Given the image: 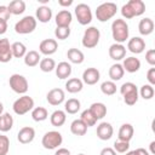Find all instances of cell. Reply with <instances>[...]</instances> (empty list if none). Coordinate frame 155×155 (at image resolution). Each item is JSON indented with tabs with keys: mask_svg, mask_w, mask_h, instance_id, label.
Instances as JSON below:
<instances>
[{
	"mask_svg": "<svg viewBox=\"0 0 155 155\" xmlns=\"http://www.w3.org/2000/svg\"><path fill=\"white\" fill-rule=\"evenodd\" d=\"M145 11V4L142 0H130L127 4H125L121 7V15L122 17L130 19L136 16L143 15Z\"/></svg>",
	"mask_w": 155,
	"mask_h": 155,
	"instance_id": "cell-1",
	"label": "cell"
},
{
	"mask_svg": "<svg viewBox=\"0 0 155 155\" xmlns=\"http://www.w3.org/2000/svg\"><path fill=\"white\" fill-rule=\"evenodd\" d=\"M111 34L116 44H122L128 39V25L124 19L116 18L111 23Z\"/></svg>",
	"mask_w": 155,
	"mask_h": 155,
	"instance_id": "cell-2",
	"label": "cell"
},
{
	"mask_svg": "<svg viewBox=\"0 0 155 155\" xmlns=\"http://www.w3.org/2000/svg\"><path fill=\"white\" fill-rule=\"evenodd\" d=\"M117 6L114 2H103L96 10V17L99 22H107L116 15Z\"/></svg>",
	"mask_w": 155,
	"mask_h": 155,
	"instance_id": "cell-3",
	"label": "cell"
},
{
	"mask_svg": "<svg viewBox=\"0 0 155 155\" xmlns=\"http://www.w3.org/2000/svg\"><path fill=\"white\" fill-rule=\"evenodd\" d=\"M120 92L124 96V101L127 105H134L138 101V90L133 82H125L120 87Z\"/></svg>",
	"mask_w": 155,
	"mask_h": 155,
	"instance_id": "cell-4",
	"label": "cell"
},
{
	"mask_svg": "<svg viewBox=\"0 0 155 155\" xmlns=\"http://www.w3.org/2000/svg\"><path fill=\"white\" fill-rule=\"evenodd\" d=\"M33 107H34V99L31 97L24 94V96H22L18 99L15 101V103L12 105V109L17 115H24L29 110H31Z\"/></svg>",
	"mask_w": 155,
	"mask_h": 155,
	"instance_id": "cell-5",
	"label": "cell"
},
{
	"mask_svg": "<svg viewBox=\"0 0 155 155\" xmlns=\"http://www.w3.org/2000/svg\"><path fill=\"white\" fill-rule=\"evenodd\" d=\"M63 142V137L59 132L57 131H48L44 134L42 137V147L45 149H48V150H52V149H56L58 148Z\"/></svg>",
	"mask_w": 155,
	"mask_h": 155,
	"instance_id": "cell-6",
	"label": "cell"
},
{
	"mask_svg": "<svg viewBox=\"0 0 155 155\" xmlns=\"http://www.w3.org/2000/svg\"><path fill=\"white\" fill-rule=\"evenodd\" d=\"M35 28H36V19L33 16L23 17L15 25V30L18 34H29V33L34 31Z\"/></svg>",
	"mask_w": 155,
	"mask_h": 155,
	"instance_id": "cell-7",
	"label": "cell"
},
{
	"mask_svg": "<svg viewBox=\"0 0 155 155\" xmlns=\"http://www.w3.org/2000/svg\"><path fill=\"white\" fill-rule=\"evenodd\" d=\"M101 38V33L96 27H88L82 36V45L86 48H93L97 46Z\"/></svg>",
	"mask_w": 155,
	"mask_h": 155,
	"instance_id": "cell-8",
	"label": "cell"
},
{
	"mask_svg": "<svg viewBox=\"0 0 155 155\" xmlns=\"http://www.w3.org/2000/svg\"><path fill=\"white\" fill-rule=\"evenodd\" d=\"M8 84H10V87L12 88V91L18 94H24L28 91V81L23 75H19V74L11 75Z\"/></svg>",
	"mask_w": 155,
	"mask_h": 155,
	"instance_id": "cell-9",
	"label": "cell"
},
{
	"mask_svg": "<svg viewBox=\"0 0 155 155\" xmlns=\"http://www.w3.org/2000/svg\"><path fill=\"white\" fill-rule=\"evenodd\" d=\"M75 16L78 22L81 25H87L88 23H91L92 21V12L88 5L86 4H79L75 7Z\"/></svg>",
	"mask_w": 155,
	"mask_h": 155,
	"instance_id": "cell-10",
	"label": "cell"
},
{
	"mask_svg": "<svg viewBox=\"0 0 155 155\" xmlns=\"http://www.w3.org/2000/svg\"><path fill=\"white\" fill-rule=\"evenodd\" d=\"M12 59V51L8 39H0V62L7 63Z\"/></svg>",
	"mask_w": 155,
	"mask_h": 155,
	"instance_id": "cell-11",
	"label": "cell"
},
{
	"mask_svg": "<svg viewBox=\"0 0 155 155\" xmlns=\"http://www.w3.org/2000/svg\"><path fill=\"white\" fill-rule=\"evenodd\" d=\"M58 48V44L56 40L53 39H45L40 42L39 45V50L42 54L45 56H50V54H53Z\"/></svg>",
	"mask_w": 155,
	"mask_h": 155,
	"instance_id": "cell-12",
	"label": "cell"
},
{
	"mask_svg": "<svg viewBox=\"0 0 155 155\" xmlns=\"http://www.w3.org/2000/svg\"><path fill=\"white\" fill-rule=\"evenodd\" d=\"M64 98H65V96H64V91L62 88H53L46 96V99L51 105H59L61 103L64 102Z\"/></svg>",
	"mask_w": 155,
	"mask_h": 155,
	"instance_id": "cell-13",
	"label": "cell"
},
{
	"mask_svg": "<svg viewBox=\"0 0 155 155\" xmlns=\"http://www.w3.org/2000/svg\"><path fill=\"white\" fill-rule=\"evenodd\" d=\"M127 48L132 52V53H142L144 50H145V41L139 38V36H134L132 39L128 40V44H127Z\"/></svg>",
	"mask_w": 155,
	"mask_h": 155,
	"instance_id": "cell-14",
	"label": "cell"
},
{
	"mask_svg": "<svg viewBox=\"0 0 155 155\" xmlns=\"http://www.w3.org/2000/svg\"><path fill=\"white\" fill-rule=\"evenodd\" d=\"M101 78V74L98 71V69L96 68H87L84 73H82V81L87 85H94L98 82Z\"/></svg>",
	"mask_w": 155,
	"mask_h": 155,
	"instance_id": "cell-15",
	"label": "cell"
},
{
	"mask_svg": "<svg viewBox=\"0 0 155 155\" xmlns=\"http://www.w3.org/2000/svg\"><path fill=\"white\" fill-rule=\"evenodd\" d=\"M34 137H35V131L33 127H29V126L21 128L17 134V138H18L19 143H22V144H28V143L33 142Z\"/></svg>",
	"mask_w": 155,
	"mask_h": 155,
	"instance_id": "cell-16",
	"label": "cell"
},
{
	"mask_svg": "<svg viewBox=\"0 0 155 155\" xmlns=\"http://www.w3.org/2000/svg\"><path fill=\"white\" fill-rule=\"evenodd\" d=\"M113 126L109 124V122H102L98 125L97 127V137L102 140H108L111 138L113 136Z\"/></svg>",
	"mask_w": 155,
	"mask_h": 155,
	"instance_id": "cell-17",
	"label": "cell"
},
{
	"mask_svg": "<svg viewBox=\"0 0 155 155\" xmlns=\"http://www.w3.org/2000/svg\"><path fill=\"white\" fill-rule=\"evenodd\" d=\"M109 56L114 61H120L126 56V47L122 44H113L109 47Z\"/></svg>",
	"mask_w": 155,
	"mask_h": 155,
	"instance_id": "cell-18",
	"label": "cell"
},
{
	"mask_svg": "<svg viewBox=\"0 0 155 155\" xmlns=\"http://www.w3.org/2000/svg\"><path fill=\"white\" fill-rule=\"evenodd\" d=\"M71 21H73V16L68 10H62L56 15L57 27H69Z\"/></svg>",
	"mask_w": 155,
	"mask_h": 155,
	"instance_id": "cell-19",
	"label": "cell"
},
{
	"mask_svg": "<svg viewBox=\"0 0 155 155\" xmlns=\"http://www.w3.org/2000/svg\"><path fill=\"white\" fill-rule=\"evenodd\" d=\"M133 126L131 124H124L119 130V140L121 142H130L133 137Z\"/></svg>",
	"mask_w": 155,
	"mask_h": 155,
	"instance_id": "cell-20",
	"label": "cell"
},
{
	"mask_svg": "<svg viewBox=\"0 0 155 155\" xmlns=\"http://www.w3.org/2000/svg\"><path fill=\"white\" fill-rule=\"evenodd\" d=\"M122 68H124V70H126L128 73H136L140 68V61L136 57H127L124 61Z\"/></svg>",
	"mask_w": 155,
	"mask_h": 155,
	"instance_id": "cell-21",
	"label": "cell"
},
{
	"mask_svg": "<svg viewBox=\"0 0 155 155\" xmlns=\"http://www.w3.org/2000/svg\"><path fill=\"white\" fill-rule=\"evenodd\" d=\"M56 69V75L58 79H67L71 74V65L68 62H61L58 65L54 68Z\"/></svg>",
	"mask_w": 155,
	"mask_h": 155,
	"instance_id": "cell-22",
	"label": "cell"
},
{
	"mask_svg": "<svg viewBox=\"0 0 155 155\" xmlns=\"http://www.w3.org/2000/svg\"><path fill=\"white\" fill-rule=\"evenodd\" d=\"M52 18V10L48 6H40L36 10V19L41 23H47Z\"/></svg>",
	"mask_w": 155,
	"mask_h": 155,
	"instance_id": "cell-23",
	"label": "cell"
},
{
	"mask_svg": "<svg viewBox=\"0 0 155 155\" xmlns=\"http://www.w3.org/2000/svg\"><path fill=\"white\" fill-rule=\"evenodd\" d=\"M138 30L142 35H149L154 30V22L151 18H143L138 24Z\"/></svg>",
	"mask_w": 155,
	"mask_h": 155,
	"instance_id": "cell-24",
	"label": "cell"
},
{
	"mask_svg": "<svg viewBox=\"0 0 155 155\" xmlns=\"http://www.w3.org/2000/svg\"><path fill=\"white\" fill-rule=\"evenodd\" d=\"M82 81L78 78H73V79H69L67 82H65V90L70 93H78L82 90Z\"/></svg>",
	"mask_w": 155,
	"mask_h": 155,
	"instance_id": "cell-25",
	"label": "cell"
},
{
	"mask_svg": "<svg viewBox=\"0 0 155 155\" xmlns=\"http://www.w3.org/2000/svg\"><path fill=\"white\" fill-rule=\"evenodd\" d=\"M65 113L63 110H54L52 114H51V117H50V121L52 124V126L54 127H61L64 125L65 122Z\"/></svg>",
	"mask_w": 155,
	"mask_h": 155,
	"instance_id": "cell-26",
	"label": "cell"
},
{
	"mask_svg": "<svg viewBox=\"0 0 155 155\" xmlns=\"http://www.w3.org/2000/svg\"><path fill=\"white\" fill-rule=\"evenodd\" d=\"M13 125V117L11 116L10 113H4L0 115V131L1 132H7L12 128Z\"/></svg>",
	"mask_w": 155,
	"mask_h": 155,
	"instance_id": "cell-27",
	"label": "cell"
},
{
	"mask_svg": "<svg viewBox=\"0 0 155 155\" xmlns=\"http://www.w3.org/2000/svg\"><path fill=\"white\" fill-rule=\"evenodd\" d=\"M11 15H21L25 11V2L23 0H13L7 6Z\"/></svg>",
	"mask_w": 155,
	"mask_h": 155,
	"instance_id": "cell-28",
	"label": "cell"
},
{
	"mask_svg": "<svg viewBox=\"0 0 155 155\" xmlns=\"http://www.w3.org/2000/svg\"><path fill=\"white\" fill-rule=\"evenodd\" d=\"M67 57L71 63H75V64H81L85 59L84 53L78 48H69L67 52Z\"/></svg>",
	"mask_w": 155,
	"mask_h": 155,
	"instance_id": "cell-29",
	"label": "cell"
},
{
	"mask_svg": "<svg viewBox=\"0 0 155 155\" xmlns=\"http://www.w3.org/2000/svg\"><path fill=\"white\" fill-rule=\"evenodd\" d=\"M90 111L93 114V116L99 120V119H103L105 115H107V107L103 104V103H93L91 107H90Z\"/></svg>",
	"mask_w": 155,
	"mask_h": 155,
	"instance_id": "cell-30",
	"label": "cell"
},
{
	"mask_svg": "<svg viewBox=\"0 0 155 155\" xmlns=\"http://www.w3.org/2000/svg\"><path fill=\"white\" fill-rule=\"evenodd\" d=\"M70 131L75 136H84L87 132V126L79 119V120H74L70 125Z\"/></svg>",
	"mask_w": 155,
	"mask_h": 155,
	"instance_id": "cell-31",
	"label": "cell"
},
{
	"mask_svg": "<svg viewBox=\"0 0 155 155\" xmlns=\"http://www.w3.org/2000/svg\"><path fill=\"white\" fill-rule=\"evenodd\" d=\"M124 73H125V70H124L122 65L119 64V63H115V64H113V65L110 67V69H109V78H110L113 81H119V80L124 76Z\"/></svg>",
	"mask_w": 155,
	"mask_h": 155,
	"instance_id": "cell-32",
	"label": "cell"
},
{
	"mask_svg": "<svg viewBox=\"0 0 155 155\" xmlns=\"http://www.w3.org/2000/svg\"><path fill=\"white\" fill-rule=\"evenodd\" d=\"M11 51H12V57H16V58H21V57H24L25 53H27V47L23 42H19V41H16L11 45Z\"/></svg>",
	"mask_w": 155,
	"mask_h": 155,
	"instance_id": "cell-33",
	"label": "cell"
},
{
	"mask_svg": "<svg viewBox=\"0 0 155 155\" xmlns=\"http://www.w3.org/2000/svg\"><path fill=\"white\" fill-rule=\"evenodd\" d=\"M40 62V54L36 51H29L24 56V64L27 67H35Z\"/></svg>",
	"mask_w": 155,
	"mask_h": 155,
	"instance_id": "cell-34",
	"label": "cell"
},
{
	"mask_svg": "<svg viewBox=\"0 0 155 155\" xmlns=\"http://www.w3.org/2000/svg\"><path fill=\"white\" fill-rule=\"evenodd\" d=\"M64 109L68 114H76L80 110V101L76 98H70L65 102Z\"/></svg>",
	"mask_w": 155,
	"mask_h": 155,
	"instance_id": "cell-35",
	"label": "cell"
},
{
	"mask_svg": "<svg viewBox=\"0 0 155 155\" xmlns=\"http://www.w3.org/2000/svg\"><path fill=\"white\" fill-rule=\"evenodd\" d=\"M47 116H48V113H47V110H46L45 108H42V107L34 108L33 111H31V117H33V120L36 121V122H40V121L46 120Z\"/></svg>",
	"mask_w": 155,
	"mask_h": 155,
	"instance_id": "cell-36",
	"label": "cell"
},
{
	"mask_svg": "<svg viewBox=\"0 0 155 155\" xmlns=\"http://www.w3.org/2000/svg\"><path fill=\"white\" fill-rule=\"evenodd\" d=\"M87 127H91V126H94L96 122H97V119L93 116V114L90 111V109H86L81 113V119H80Z\"/></svg>",
	"mask_w": 155,
	"mask_h": 155,
	"instance_id": "cell-37",
	"label": "cell"
},
{
	"mask_svg": "<svg viewBox=\"0 0 155 155\" xmlns=\"http://www.w3.org/2000/svg\"><path fill=\"white\" fill-rule=\"evenodd\" d=\"M101 90L105 96H113L116 92V85L114 81H104L101 85Z\"/></svg>",
	"mask_w": 155,
	"mask_h": 155,
	"instance_id": "cell-38",
	"label": "cell"
},
{
	"mask_svg": "<svg viewBox=\"0 0 155 155\" xmlns=\"http://www.w3.org/2000/svg\"><path fill=\"white\" fill-rule=\"evenodd\" d=\"M56 68V63L52 58H44L40 61V69L45 73H50Z\"/></svg>",
	"mask_w": 155,
	"mask_h": 155,
	"instance_id": "cell-39",
	"label": "cell"
},
{
	"mask_svg": "<svg viewBox=\"0 0 155 155\" xmlns=\"http://www.w3.org/2000/svg\"><path fill=\"white\" fill-rule=\"evenodd\" d=\"M140 97L144 99H151L154 97V87L151 85H143L140 87Z\"/></svg>",
	"mask_w": 155,
	"mask_h": 155,
	"instance_id": "cell-40",
	"label": "cell"
},
{
	"mask_svg": "<svg viewBox=\"0 0 155 155\" xmlns=\"http://www.w3.org/2000/svg\"><path fill=\"white\" fill-rule=\"evenodd\" d=\"M54 35L59 40H65L70 35V28L69 27H57L54 30Z\"/></svg>",
	"mask_w": 155,
	"mask_h": 155,
	"instance_id": "cell-41",
	"label": "cell"
},
{
	"mask_svg": "<svg viewBox=\"0 0 155 155\" xmlns=\"http://www.w3.org/2000/svg\"><path fill=\"white\" fill-rule=\"evenodd\" d=\"M10 149V139L0 134V155H7Z\"/></svg>",
	"mask_w": 155,
	"mask_h": 155,
	"instance_id": "cell-42",
	"label": "cell"
},
{
	"mask_svg": "<svg viewBox=\"0 0 155 155\" xmlns=\"http://www.w3.org/2000/svg\"><path fill=\"white\" fill-rule=\"evenodd\" d=\"M130 149V143L128 142H121L117 140L114 143V150L116 153H126Z\"/></svg>",
	"mask_w": 155,
	"mask_h": 155,
	"instance_id": "cell-43",
	"label": "cell"
},
{
	"mask_svg": "<svg viewBox=\"0 0 155 155\" xmlns=\"http://www.w3.org/2000/svg\"><path fill=\"white\" fill-rule=\"evenodd\" d=\"M10 16H11V13H10V11H8L7 6L1 5V6H0V19H1V21L7 22V19L10 18Z\"/></svg>",
	"mask_w": 155,
	"mask_h": 155,
	"instance_id": "cell-44",
	"label": "cell"
},
{
	"mask_svg": "<svg viewBox=\"0 0 155 155\" xmlns=\"http://www.w3.org/2000/svg\"><path fill=\"white\" fill-rule=\"evenodd\" d=\"M145 61L150 64V65H155V50H149L145 53Z\"/></svg>",
	"mask_w": 155,
	"mask_h": 155,
	"instance_id": "cell-45",
	"label": "cell"
},
{
	"mask_svg": "<svg viewBox=\"0 0 155 155\" xmlns=\"http://www.w3.org/2000/svg\"><path fill=\"white\" fill-rule=\"evenodd\" d=\"M147 79H148V81L150 82L149 85H155V68H150L149 70H148V73H147Z\"/></svg>",
	"mask_w": 155,
	"mask_h": 155,
	"instance_id": "cell-46",
	"label": "cell"
},
{
	"mask_svg": "<svg viewBox=\"0 0 155 155\" xmlns=\"http://www.w3.org/2000/svg\"><path fill=\"white\" fill-rule=\"evenodd\" d=\"M101 155H116V151L113 148H103L101 150Z\"/></svg>",
	"mask_w": 155,
	"mask_h": 155,
	"instance_id": "cell-47",
	"label": "cell"
},
{
	"mask_svg": "<svg viewBox=\"0 0 155 155\" xmlns=\"http://www.w3.org/2000/svg\"><path fill=\"white\" fill-rule=\"evenodd\" d=\"M6 30H7V22L0 19V35L1 34H5Z\"/></svg>",
	"mask_w": 155,
	"mask_h": 155,
	"instance_id": "cell-48",
	"label": "cell"
},
{
	"mask_svg": "<svg viewBox=\"0 0 155 155\" xmlns=\"http://www.w3.org/2000/svg\"><path fill=\"white\" fill-rule=\"evenodd\" d=\"M54 155H70V151L65 148H61L54 153Z\"/></svg>",
	"mask_w": 155,
	"mask_h": 155,
	"instance_id": "cell-49",
	"label": "cell"
},
{
	"mask_svg": "<svg viewBox=\"0 0 155 155\" xmlns=\"http://www.w3.org/2000/svg\"><path fill=\"white\" fill-rule=\"evenodd\" d=\"M133 151H134V155H149V153L143 148H138V149H136Z\"/></svg>",
	"mask_w": 155,
	"mask_h": 155,
	"instance_id": "cell-50",
	"label": "cell"
},
{
	"mask_svg": "<svg viewBox=\"0 0 155 155\" xmlns=\"http://www.w3.org/2000/svg\"><path fill=\"white\" fill-rule=\"evenodd\" d=\"M58 4L61 6H70L73 4V0H59Z\"/></svg>",
	"mask_w": 155,
	"mask_h": 155,
	"instance_id": "cell-51",
	"label": "cell"
},
{
	"mask_svg": "<svg viewBox=\"0 0 155 155\" xmlns=\"http://www.w3.org/2000/svg\"><path fill=\"white\" fill-rule=\"evenodd\" d=\"M154 145H155V142H151V143H150V151H151V154H155V148H154Z\"/></svg>",
	"mask_w": 155,
	"mask_h": 155,
	"instance_id": "cell-52",
	"label": "cell"
},
{
	"mask_svg": "<svg viewBox=\"0 0 155 155\" xmlns=\"http://www.w3.org/2000/svg\"><path fill=\"white\" fill-rule=\"evenodd\" d=\"M2 111H4V105H2V103L0 102V115L2 114Z\"/></svg>",
	"mask_w": 155,
	"mask_h": 155,
	"instance_id": "cell-53",
	"label": "cell"
},
{
	"mask_svg": "<svg viewBox=\"0 0 155 155\" xmlns=\"http://www.w3.org/2000/svg\"><path fill=\"white\" fill-rule=\"evenodd\" d=\"M126 155H134V151H128L126 153Z\"/></svg>",
	"mask_w": 155,
	"mask_h": 155,
	"instance_id": "cell-54",
	"label": "cell"
},
{
	"mask_svg": "<svg viewBox=\"0 0 155 155\" xmlns=\"http://www.w3.org/2000/svg\"><path fill=\"white\" fill-rule=\"evenodd\" d=\"M39 1H40V2H41V4H45V2H47V1H48V0H39Z\"/></svg>",
	"mask_w": 155,
	"mask_h": 155,
	"instance_id": "cell-55",
	"label": "cell"
},
{
	"mask_svg": "<svg viewBox=\"0 0 155 155\" xmlns=\"http://www.w3.org/2000/svg\"><path fill=\"white\" fill-rule=\"evenodd\" d=\"M78 155H85V154H78Z\"/></svg>",
	"mask_w": 155,
	"mask_h": 155,
	"instance_id": "cell-56",
	"label": "cell"
}]
</instances>
